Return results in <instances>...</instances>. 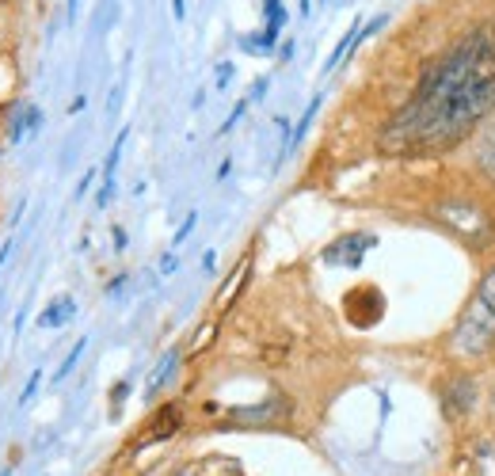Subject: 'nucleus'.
<instances>
[{
  "mask_svg": "<svg viewBox=\"0 0 495 476\" xmlns=\"http://www.w3.org/2000/svg\"><path fill=\"white\" fill-rule=\"evenodd\" d=\"M434 217L442 221L449 232H457L469 248H484L491 240V217H488V209L476 206V202H465V198H446V202H438Z\"/></svg>",
  "mask_w": 495,
  "mask_h": 476,
  "instance_id": "1",
  "label": "nucleus"
},
{
  "mask_svg": "<svg viewBox=\"0 0 495 476\" xmlns=\"http://www.w3.org/2000/svg\"><path fill=\"white\" fill-rule=\"evenodd\" d=\"M491 343H495V316L476 301L457 320L454 336H449V347H454L461 358H484V354L491 351Z\"/></svg>",
  "mask_w": 495,
  "mask_h": 476,
  "instance_id": "2",
  "label": "nucleus"
},
{
  "mask_svg": "<svg viewBox=\"0 0 495 476\" xmlns=\"http://www.w3.org/2000/svg\"><path fill=\"white\" fill-rule=\"evenodd\" d=\"M377 244V237L373 232H347V237H339L332 240V244L324 248V263L328 267H347V271H355L362 259H366V252Z\"/></svg>",
  "mask_w": 495,
  "mask_h": 476,
  "instance_id": "3",
  "label": "nucleus"
},
{
  "mask_svg": "<svg viewBox=\"0 0 495 476\" xmlns=\"http://www.w3.org/2000/svg\"><path fill=\"white\" fill-rule=\"evenodd\" d=\"M476 400H480V385L472 381V378H449L442 385V412L449 419H461V415H469V412H476Z\"/></svg>",
  "mask_w": 495,
  "mask_h": 476,
  "instance_id": "4",
  "label": "nucleus"
},
{
  "mask_svg": "<svg viewBox=\"0 0 495 476\" xmlns=\"http://www.w3.org/2000/svg\"><path fill=\"white\" fill-rule=\"evenodd\" d=\"M381 313H385V297H381L377 286H358V290L347 294V316L355 320L358 328L377 324Z\"/></svg>",
  "mask_w": 495,
  "mask_h": 476,
  "instance_id": "5",
  "label": "nucleus"
},
{
  "mask_svg": "<svg viewBox=\"0 0 495 476\" xmlns=\"http://www.w3.org/2000/svg\"><path fill=\"white\" fill-rule=\"evenodd\" d=\"M282 412H286V404L274 396V400H263L256 408H233L229 419H233V423H271V419H278Z\"/></svg>",
  "mask_w": 495,
  "mask_h": 476,
  "instance_id": "6",
  "label": "nucleus"
},
{
  "mask_svg": "<svg viewBox=\"0 0 495 476\" xmlns=\"http://www.w3.org/2000/svg\"><path fill=\"white\" fill-rule=\"evenodd\" d=\"M366 38V27H362V19H355V24H350V31L343 38H339V46L332 50V58H328V65H324V73H335L339 65H343V58H350V53L358 50V42Z\"/></svg>",
  "mask_w": 495,
  "mask_h": 476,
  "instance_id": "7",
  "label": "nucleus"
},
{
  "mask_svg": "<svg viewBox=\"0 0 495 476\" xmlns=\"http://www.w3.org/2000/svg\"><path fill=\"white\" fill-rule=\"evenodd\" d=\"M126 138H130V130H123V134L115 138V145H111V157H107V168H103V191H99V206H107V202H111V195H115V172H118V160H123Z\"/></svg>",
  "mask_w": 495,
  "mask_h": 476,
  "instance_id": "8",
  "label": "nucleus"
},
{
  "mask_svg": "<svg viewBox=\"0 0 495 476\" xmlns=\"http://www.w3.org/2000/svg\"><path fill=\"white\" fill-rule=\"evenodd\" d=\"M73 316H76V301L73 297H58V301H50V309L38 313V328H61V324H69Z\"/></svg>",
  "mask_w": 495,
  "mask_h": 476,
  "instance_id": "9",
  "label": "nucleus"
},
{
  "mask_svg": "<svg viewBox=\"0 0 495 476\" xmlns=\"http://www.w3.org/2000/svg\"><path fill=\"white\" fill-rule=\"evenodd\" d=\"M175 366H179V351H168V354H164V358L157 362V370H152V378H149V385H145V396H149V400L175 378Z\"/></svg>",
  "mask_w": 495,
  "mask_h": 476,
  "instance_id": "10",
  "label": "nucleus"
},
{
  "mask_svg": "<svg viewBox=\"0 0 495 476\" xmlns=\"http://www.w3.org/2000/svg\"><path fill=\"white\" fill-rule=\"evenodd\" d=\"M476 164L484 172H495V123H488L476 134Z\"/></svg>",
  "mask_w": 495,
  "mask_h": 476,
  "instance_id": "11",
  "label": "nucleus"
},
{
  "mask_svg": "<svg viewBox=\"0 0 495 476\" xmlns=\"http://www.w3.org/2000/svg\"><path fill=\"white\" fill-rule=\"evenodd\" d=\"M476 301L495 316V267L484 271V279H480V286H476Z\"/></svg>",
  "mask_w": 495,
  "mask_h": 476,
  "instance_id": "12",
  "label": "nucleus"
},
{
  "mask_svg": "<svg viewBox=\"0 0 495 476\" xmlns=\"http://www.w3.org/2000/svg\"><path fill=\"white\" fill-rule=\"evenodd\" d=\"M316 110H321V95H316L313 99V103L309 107H305V115H301V123H297V130H293V134H290V149L297 145V141H301L305 138V130H309L313 126V118H316Z\"/></svg>",
  "mask_w": 495,
  "mask_h": 476,
  "instance_id": "13",
  "label": "nucleus"
},
{
  "mask_svg": "<svg viewBox=\"0 0 495 476\" xmlns=\"http://www.w3.org/2000/svg\"><path fill=\"white\" fill-rule=\"evenodd\" d=\"M84 347H88V339H76V347L69 351V358H65V362H61V370L53 373V381H65V378H69V373H73V366H76V362H80Z\"/></svg>",
  "mask_w": 495,
  "mask_h": 476,
  "instance_id": "14",
  "label": "nucleus"
},
{
  "mask_svg": "<svg viewBox=\"0 0 495 476\" xmlns=\"http://www.w3.org/2000/svg\"><path fill=\"white\" fill-rule=\"evenodd\" d=\"M38 381H42V370H35V373H31V381H27V389H24V396H19V404H27L31 396H35V389H38Z\"/></svg>",
  "mask_w": 495,
  "mask_h": 476,
  "instance_id": "15",
  "label": "nucleus"
},
{
  "mask_svg": "<svg viewBox=\"0 0 495 476\" xmlns=\"http://www.w3.org/2000/svg\"><path fill=\"white\" fill-rule=\"evenodd\" d=\"M194 221H198V214H187V221L179 225V232H175V244H183V240H187V232L194 229Z\"/></svg>",
  "mask_w": 495,
  "mask_h": 476,
  "instance_id": "16",
  "label": "nucleus"
},
{
  "mask_svg": "<svg viewBox=\"0 0 495 476\" xmlns=\"http://www.w3.org/2000/svg\"><path fill=\"white\" fill-rule=\"evenodd\" d=\"M229 81H233V65L222 61V69H217V88H225Z\"/></svg>",
  "mask_w": 495,
  "mask_h": 476,
  "instance_id": "17",
  "label": "nucleus"
},
{
  "mask_svg": "<svg viewBox=\"0 0 495 476\" xmlns=\"http://www.w3.org/2000/svg\"><path fill=\"white\" fill-rule=\"evenodd\" d=\"M267 88H271V81H267V76H259V81L251 84V95H248V99H263V92H267Z\"/></svg>",
  "mask_w": 495,
  "mask_h": 476,
  "instance_id": "18",
  "label": "nucleus"
},
{
  "mask_svg": "<svg viewBox=\"0 0 495 476\" xmlns=\"http://www.w3.org/2000/svg\"><path fill=\"white\" fill-rule=\"evenodd\" d=\"M172 16H175V19L187 16V4H183V0H172Z\"/></svg>",
  "mask_w": 495,
  "mask_h": 476,
  "instance_id": "19",
  "label": "nucleus"
},
{
  "mask_svg": "<svg viewBox=\"0 0 495 476\" xmlns=\"http://www.w3.org/2000/svg\"><path fill=\"white\" fill-rule=\"evenodd\" d=\"M160 271L172 274V271H175V256H164V259H160Z\"/></svg>",
  "mask_w": 495,
  "mask_h": 476,
  "instance_id": "20",
  "label": "nucleus"
},
{
  "mask_svg": "<svg viewBox=\"0 0 495 476\" xmlns=\"http://www.w3.org/2000/svg\"><path fill=\"white\" fill-rule=\"evenodd\" d=\"M8 252H12V244H4V248H0V267H4V259H8Z\"/></svg>",
  "mask_w": 495,
  "mask_h": 476,
  "instance_id": "21",
  "label": "nucleus"
},
{
  "mask_svg": "<svg viewBox=\"0 0 495 476\" xmlns=\"http://www.w3.org/2000/svg\"><path fill=\"white\" fill-rule=\"evenodd\" d=\"M309 8H313V4H309V0H301V16H309Z\"/></svg>",
  "mask_w": 495,
  "mask_h": 476,
  "instance_id": "22",
  "label": "nucleus"
},
{
  "mask_svg": "<svg viewBox=\"0 0 495 476\" xmlns=\"http://www.w3.org/2000/svg\"><path fill=\"white\" fill-rule=\"evenodd\" d=\"M76 4H80V0H69V8H73V12H76Z\"/></svg>",
  "mask_w": 495,
  "mask_h": 476,
  "instance_id": "23",
  "label": "nucleus"
},
{
  "mask_svg": "<svg viewBox=\"0 0 495 476\" xmlns=\"http://www.w3.org/2000/svg\"><path fill=\"white\" fill-rule=\"evenodd\" d=\"M321 4H328V0H321Z\"/></svg>",
  "mask_w": 495,
  "mask_h": 476,
  "instance_id": "24",
  "label": "nucleus"
}]
</instances>
